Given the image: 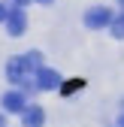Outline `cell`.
I'll return each instance as SVG.
<instances>
[{
  "label": "cell",
  "mask_w": 124,
  "mask_h": 127,
  "mask_svg": "<svg viewBox=\"0 0 124 127\" xmlns=\"http://www.w3.org/2000/svg\"><path fill=\"white\" fill-rule=\"evenodd\" d=\"M30 64H27V58L21 55V58H9V64H6V76H9V82H15V85H24V88H36L33 82H30Z\"/></svg>",
  "instance_id": "cell-1"
},
{
  "label": "cell",
  "mask_w": 124,
  "mask_h": 127,
  "mask_svg": "<svg viewBox=\"0 0 124 127\" xmlns=\"http://www.w3.org/2000/svg\"><path fill=\"white\" fill-rule=\"evenodd\" d=\"M112 9H106V6H91L88 12H85V27H91V30H103V27H109L112 24Z\"/></svg>",
  "instance_id": "cell-2"
},
{
  "label": "cell",
  "mask_w": 124,
  "mask_h": 127,
  "mask_svg": "<svg viewBox=\"0 0 124 127\" xmlns=\"http://www.w3.org/2000/svg\"><path fill=\"white\" fill-rule=\"evenodd\" d=\"M33 82H36L39 91H58V88H61V76H58L55 70H49V67H39V70L33 73Z\"/></svg>",
  "instance_id": "cell-3"
},
{
  "label": "cell",
  "mask_w": 124,
  "mask_h": 127,
  "mask_svg": "<svg viewBox=\"0 0 124 127\" xmlns=\"http://www.w3.org/2000/svg\"><path fill=\"white\" fill-rule=\"evenodd\" d=\"M6 30H9V36H21L24 30H27V15L21 6H15L9 9V18H6Z\"/></svg>",
  "instance_id": "cell-4"
},
{
  "label": "cell",
  "mask_w": 124,
  "mask_h": 127,
  "mask_svg": "<svg viewBox=\"0 0 124 127\" xmlns=\"http://www.w3.org/2000/svg\"><path fill=\"white\" fill-rule=\"evenodd\" d=\"M3 109H6V112H24V109H27V97H24V94L21 91H6L3 94Z\"/></svg>",
  "instance_id": "cell-5"
},
{
  "label": "cell",
  "mask_w": 124,
  "mask_h": 127,
  "mask_svg": "<svg viewBox=\"0 0 124 127\" xmlns=\"http://www.w3.org/2000/svg\"><path fill=\"white\" fill-rule=\"evenodd\" d=\"M21 121H24V127H42L45 112H42L39 106H27L24 112H21Z\"/></svg>",
  "instance_id": "cell-6"
},
{
  "label": "cell",
  "mask_w": 124,
  "mask_h": 127,
  "mask_svg": "<svg viewBox=\"0 0 124 127\" xmlns=\"http://www.w3.org/2000/svg\"><path fill=\"white\" fill-rule=\"evenodd\" d=\"M109 27H112V36H118V39H124V12H121V15H115Z\"/></svg>",
  "instance_id": "cell-7"
},
{
  "label": "cell",
  "mask_w": 124,
  "mask_h": 127,
  "mask_svg": "<svg viewBox=\"0 0 124 127\" xmlns=\"http://www.w3.org/2000/svg\"><path fill=\"white\" fill-rule=\"evenodd\" d=\"M24 58H27V64H30V70H33V73L42 67V55H39V52H27Z\"/></svg>",
  "instance_id": "cell-8"
},
{
  "label": "cell",
  "mask_w": 124,
  "mask_h": 127,
  "mask_svg": "<svg viewBox=\"0 0 124 127\" xmlns=\"http://www.w3.org/2000/svg\"><path fill=\"white\" fill-rule=\"evenodd\" d=\"M9 18V3H0V21Z\"/></svg>",
  "instance_id": "cell-9"
},
{
  "label": "cell",
  "mask_w": 124,
  "mask_h": 127,
  "mask_svg": "<svg viewBox=\"0 0 124 127\" xmlns=\"http://www.w3.org/2000/svg\"><path fill=\"white\" fill-rule=\"evenodd\" d=\"M6 3H9V6H27L30 0H6Z\"/></svg>",
  "instance_id": "cell-10"
},
{
  "label": "cell",
  "mask_w": 124,
  "mask_h": 127,
  "mask_svg": "<svg viewBox=\"0 0 124 127\" xmlns=\"http://www.w3.org/2000/svg\"><path fill=\"white\" fill-rule=\"evenodd\" d=\"M115 127H124V115H121V118H118V121H115Z\"/></svg>",
  "instance_id": "cell-11"
},
{
  "label": "cell",
  "mask_w": 124,
  "mask_h": 127,
  "mask_svg": "<svg viewBox=\"0 0 124 127\" xmlns=\"http://www.w3.org/2000/svg\"><path fill=\"white\" fill-rule=\"evenodd\" d=\"M0 127H6V121H3V115H0Z\"/></svg>",
  "instance_id": "cell-12"
},
{
  "label": "cell",
  "mask_w": 124,
  "mask_h": 127,
  "mask_svg": "<svg viewBox=\"0 0 124 127\" xmlns=\"http://www.w3.org/2000/svg\"><path fill=\"white\" fill-rule=\"evenodd\" d=\"M36 3H52V0H36Z\"/></svg>",
  "instance_id": "cell-13"
},
{
  "label": "cell",
  "mask_w": 124,
  "mask_h": 127,
  "mask_svg": "<svg viewBox=\"0 0 124 127\" xmlns=\"http://www.w3.org/2000/svg\"><path fill=\"white\" fill-rule=\"evenodd\" d=\"M121 9H124V0H121Z\"/></svg>",
  "instance_id": "cell-14"
}]
</instances>
